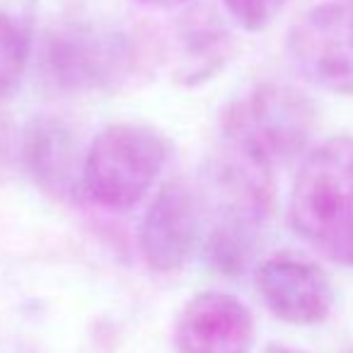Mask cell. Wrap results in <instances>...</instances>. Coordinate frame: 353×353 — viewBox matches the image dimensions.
I'll list each match as a JSON object with an SVG mask.
<instances>
[{"mask_svg": "<svg viewBox=\"0 0 353 353\" xmlns=\"http://www.w3.org/2000/svg\"><path fill=\"white\" fill-rule=\"evenodd\" d=\"M206 187L216 196L211 225L203 232V256L223 276H240L261 245L274 208V172L221 150L206 172Z\"/></svg>", "mask_w": 353, "mask_h": 353, "instance_id": "obj_1", "label": "cell"}, {"mask_svg": "<svg viewBox=\"0 0 353 353\" xmlns=\"http://www.w3.org/2000/svg\"><path fill=\"white\" fill-rule=\"evenodd\" d=\"M145 46L133 32L102 22L70 20L46 30L39 73L56 92H117L145 63Z\"/></svg>", "mask_w": 353, "mask_h": 353, "instance_id": "obj_2", "label": "cell"}, {"mask_svg": "<svg viewBox=\"0 0 353 353\" xmlns=\"http://www.w3.org/2000/svg\"><path fill=\"white\" fill-rule=\"evenodd\" d=\"M314 126L317 107L303 90L261 83L225 109L221 119L223 150L274 172L310 150Z\"/></svg>", "mask_w": 353, "mask_h": 353, "instance_id": "obj_3", "label": "cell"}, {"mask_svg": "<svg viewBox=\"0 0 353 353\" xmlns=\"http://www.w3.org/2000/svg\"><path fill=\"white\" fill-rule=\"evenodd\" d=\"M165 133L145 123H112L83 157L80 192L104 211L123 213L143 201L170 160Z\"/></svg>", "mask_w": 353, "mask_h": 353, "instance_id": "obj_4", "label": "cell"}, {"mask_svg": "<svg viewBox=\"0 0 353 353\" xmlns=\"http://www.w3.org/2000/svg\"><path fill=\"white\" fill-rule=\"evenodd\" d=\"M293 232L324 252L353 225V136H334L303 155L288 201Z\"/></svg>", "mask_w": 353, "mask_h": 353, "instance_id": "obj_5", "label": "cell"}, {"mask_svg": "<svg viewBox=\"0 0 353 353\" xmlns=\"http://www.w3.org/2000/svg\"><path fill=\"white\" fill-rule=\"evenodd\" d=\"M295 73L312 88L353 97V0L310 8L285 39Z\"/></svg>", "mask_w": 353, "mask_h": 353, "instance_id": "obj_6", "label": "cell"}, {"mask_svg": "<svg viewBox=\"0 0 353 353\" xmlns=\"http://www.w3.org/2000/svg\"><path fill=\"white\" fill-rule=\"evenodd\" d=\"M206 203L196 187L170 179L152 196L138 230L143 261L157 274L179 271L203 242Z\"/></svg>", "mask_w": 353, "mask_h": 353, "instance_id": "obj_7", "label": "cell"}, {"mask_svg": "<svg viewBox=\"0 0 353 353\" xmlns=\"http://www.w3.org/2000/svg\"><path fill=\"white\" fill-rule=\"evenodd\" d=\"M254 285L266 310L285 324L314 327L332 314V281L322 266L303 256H269L256 266Z\"/></svg>", "mask_w": 353, "mask_h": 353, "instance_id": "obj_8", "label": "cell"}, {"mask_svg": "<svg viewBox=\"0 0 353 353\" xmlns=\"http://www.w3.org/2000/svg\"><path fill=\"white\" fill-rule=\"evenodd\" d=\"M254 317L240 298L203 290L187 300L174 322L176 353H252Z\"/></svg>", "mask_w": 353, "mask_h": 353, "instance_id": "obj_9", "label": "cell"}, {"mask_svg": "<svg viewBox=\"0 0 353 353\" xmlns=\"http://www.w3.org/2000/svg\"><path fill=\"white\" fill-rule=\"evenodd\" d=\"M85 157V155H83ZM78 138L59 117L39 114L22 131V162L32 182L54 199H68L83 174Z\"/></svg>", "mask_w": 353, "mask_h": 353, "instance_id": "obj_10", "label": "cell"}, {"mask_svg": "<svg viewBox=\"0 0 353 353\" xmlns=\"http://www.w3.org/2000/svg\"><path fill=\"white\" fill-rule=\"evenodd\" d=\"M176 39H179V68L176 80L184 88L213 80L235 54V39L230 27L221 15L208 6H196L187 10L176 22Z\"/></svg>", "mask_w": 353, "mask_h": 353, "instance_id": "obj_11", "label": "cell"}, {"mask_svg": "<svg viewBox=\"0 0 353 353\" xmlns=\"http://www.w3.org/2000/svg\"><path fill=\"white\" fill-rule=\"evenodd\" d=\"M34 34L27 17L0 10V102L15 97L30 68Z\"/></svg>", "mask_w": 353, "mask_h": 353, "instance_id": "obj_12", "label": "cell"}, {"mask_svg": "<svg viewBox=\"0 0 353 353\" xmlns=\"http://www.w3.org/2000/svg\"><path fill=\"white\" fill-rule=\"evenodd\" d=\"M223 6L240 30L264 32L279 20L288 0H223Z\"/></svg>", "mask_w": 353, "mask_h": 353, "instance_id": "obj_13", "label": "cell"}, {"mask_svg": "<svg viewBox=\"0 0 353 353\" xmlns=\"http://www.w3.org/2000/svg\"><path fill=\"white\" fill-rule=\"evenodd\" d=\"M324 256H329L332 261L336 264H343V266H353V225L324 252Z\"/></svg>", "mask_w": 353, "mask_h": 353, "instance_id": "obj_14", "label": "cell"}, {"mask_svg": "<svg viewBox=\"0 0 353 353\" xmlns=\"http://www.w3.org/2000/svg\"><path fill=\"white\" fill-rule=\"evenodd\" d=\"M138 6H145V8H155V10H172V8H179L189 0H133Z\"/></svg>", "mask_w": 353, "mask_h": 353, "instance_id": "obj_15", "label": "cell"}, {"mask_svg": "<svg viewBox=\"0 0 353 353\" xmlns=\"http://www.w3.org/2000/svg\"><path fill=\"white\" fill-rule=\"evenodd\" d=\"M261 353H303L298 348H290V346H283V343H269Z\"/></svg>", "mask_w": 353, "mask_h": 353, "instance_id": "obj_16", "label": "cell"}]
</instances>
